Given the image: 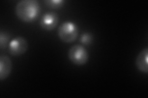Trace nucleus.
<instances>
[{
  "label": "nucleus",
  "instance_id": "nucleus-7",
  "mask_svg": "<svg viewBox=\"0 0 148 98\" xmlns=\"http://www.w3.org/2000/svg\"><path fill=\"white\" fill-rule=\"evenodd\" d=\"M148 48L143 49L137 55L135 64L139 71L141 72L147 74L148 72Z\"/></svg>",
  "mask_w": 148,
  "mask_h": 98
},
{
  "label": "nucleus",
  "instance_id": "nucleus-1",
  "mask_svg": "<svg viewBox=\"0 0 148 98\" xmlns=\"http://www.w3.org/2000/svg\"><path fill=\"white\" fill-rule=\"evenodd\" d=\"M16 14L22 22L30 23L36 20L41 12V7L36 0H22L16 6Z\"/></svg>",
  "mask_w": 148,
  "mask_h": 98
},
{
  "label": "nucleus",
  "instance_id": "nucleus-2",
  "mask_svg": "<svg viewBox=\"0 0 148 98\" xmlns=\"http://www.w3.org/2000/svg\"><path fill=\"white\" fill-rule=\"evenodd\" d=\"M79 30L76 23L71 21L63 22L58 30L59 39L65 43H72L78 38Z\"/></svg>",
  "mask_w": 148,
  "mask_h": 98
},
{
  "label": "nucleus",
  "instance_id": "nucleus-3",
  "mask_svg": "<svg viewBox=\"0 0 148 98\" xmlns=\"http://www.w3.org/2000/svg\"><path fill=\"white\" fill-rule=\"evenodd\" d=\"M68 57L71 62L77 66L85 64L89 58V54L84 46L76 44L68 51Z\"/></svg>",
  "mask_w": 148,
  "mask_h": 98
},
{
  "label": "nucleus",
  "instance_id": "nucleus-9",
  "mask_svg": "<svg viewBox=\"0 0 148 98\" xmlns=\"http://www.w3.org/2000/svg\"><path fill=\"white\" fill-rule=\"evenodd\" d=\"M11 38V35L6 31L0 32V47L1 50L6 48Z\"/></svg>",
  "mask_w": 148,
  "mask_h": 98
},
{
  "label": "nucleus",
  "instance_id": "nucleus-8",
  "mask_svg": "<svg viewBox=\"0 0 148 98\" xmlns=\"http://www.w3.org/2000/svg\"><path fill=\"white\" fill-rule=\"evenodd\" d=\"M44 3L50 9H61L64 5L66 1L64 0H46Z\"/></svg>",
  "mask_w": 148,
  "mask_h": 98
},
{
  "label": "nucleus",
  "instance_id": "nucleus-5",
  "mask_svg": "<svg viewBox=\"0 0 148 98\" xmlns=\"http://www.w3.org/2000/svg\"><path fill=\"white\" fill-rule=\"evenodd\" d=\"M59 16L54 12H48L41 18L40 26L46 31L54 30L58 24Z\"/></svg>",
  "mask_w": 148,
  "mask_h": 98
},
{
  "label": "nucleus",
  "instance_id": "nucleus-10",
  "mask_svg": "<svg viewBox=\"0 0 148 98\" xmlns=\"http://www.w3.org/2000/svg\"><path fill=\"white\" fill-rule=\"evenodd\" d=\"M92 41V36L89 32H85L82 34L80 38V42L84 45H90Z\"/></svg>",
  "mask_w": 148,
  "mask_h": 98
},
{
  "label": "nucleus",
  "instance_id": "nucleus-4",
  "mask_svg": "<svg viewBox=\"0 0 148 98\" xmlns=\"http://www.w3.org/2000/svg\"><path fill=\"white\" fill-rule=\"evenodd\" d=\"M8 49L9 53L11 55L18 57L27 52L28 43L24 37L17 36L9 42Z\"/></svg>",
  "mask_w": 148,
  "mask_h": 98
},
{
  "label": "nucleus",
  "instance_id": "nucleus-6",
  "mask_svg": "<svg viewBox=\"0 0 148 98\" xmlns=\"http://www.w3.org/2000/svg\"><path fill=\"white\" fill-rule=\"evenodd\" d=\"M12 62L8 56L2 55L0 57V80L6 79L12 71Z\"/></svg>",
  "mask_w": 148,
  "mask_h": 98
}]
</instances>
